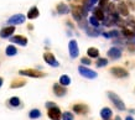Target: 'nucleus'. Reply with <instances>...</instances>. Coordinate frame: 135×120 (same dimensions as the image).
Listing matches in <instances>:
<instances>
[{
    "label": "nucleus",
    "mask_w": 135,
    "mask_h": 120,
    "mask_svg": "<svg viewBox=\"0 0 135 120\" xmlns=\"http://www.w3.org/2000/svg\"><path fill=\"white\" fill-rule=\"evenodd\" d=\"M108 0H101V5H104V4H107Z\"/></svg>",
    "instance_id": "obj_35"
},
{
    "label": "nucleus",
    "mask_w": 135,
    "mask_h": 120,
    "mask_svg": "<svg viewBox=\"0 0 135 120\" xmlns=\"http://www.w3.org/2000/svg\"><path fill=\"white\" fill-rule=\"evenodd\" d=\"M125 120H134V119H133L131 116H126V118H125Z\"/></svg>",
    "instance_id": "obj_37"
},
{
    "label": "nucleus",
    "mask_w": 135,
    "mask_h": 120,
    "mask_svg": "<svg viewBox=\"0 0 135 120\" xmlns=\"http://www.w3.org/2000/svg\"><path fill=\"white\" fill-rule=\"evenodd\" d=\"M56 104L55 103H52V102H47L46 103V108H52V107H55Z\"/></svg>",
    "instance_id": "obj_33"
},
{
    "label": "nucleus",
    "mask_w": 135,
    "mask_h": 120,
    "mask_svg": "<svg viewBox=\"0 0 135 120\" xmlns=\"http://www.w3.org/2000/svg\"><path fill=\"white\" fill-rule=\"evenodd\" d=\"M78 72L81 76H83L84 78H88V79H94V78H97V72H94V71H92V69L89 68H86V67H83V66H79L78 67Z\"/></svg>",
    "instance_id": "obj_2"
},
{
    "label": "nucleus",
    "mask_w": 135,
    "mask_h": 120,
    "mask_svg": "<svg viewBox=\"0 0 135 120\" xmlns=\"http://www.w3.org/2000/svg\"><path fill=\"white\" fill-rule=\"evenodd\" d=\"M114 120H122V118H120V116H115V119Z\"/></svg>",
    "instance_id": "obj_38"
},
{
    "label": "nucleus",
    "mask_w": 135,
    "mask_h": 120,
    "mask_svg": "<svg viewBox=\"0 0 135 120\" xmlns=\"http://www.w3.org/2000/svg\"><path fill=\"white\" fill-rule=\"evenodd\" d=\"M29 116H30V119H39V118H41V111L39 109H32L29 113Z\"/></svg>",
    "instance_id": "obj_21"
},
{
    "label": "nucleus",
    "mask_w": 135,
    "mask_h": 120,
    "mask_svg": "<svg viewBox=\"0 0 135 120\" xmlns=\"http://www.w3.org/2000/svg\"><path fill=\"white\" fill-rule=\"evenodd\" d=\"M123 35L125 37H128V39H131V37H134V31H131L129 29H123Z\"/></svg>",
    "instance_id": "obj_28"
},
{
    "label": "nucleus",
    "mask_w": 135,
    "mask_h": 120,
    "mask_svg": "<svg viewBox=\"0 0 135 120\" xmlns=\"http://www.w3.org/2000/svg\"><path fill=\"white\" fill-rule=\"evenodd\" d=\"M108 57L109 58H113V59H119V58L122 57V50L118 48V47H113L110 48L109 51H108Z\"/></svg>",
    "instance_id": "obj_11"
},
{
    "label": "nucleus",
    "mask_w": 135,
    "mask_h": 120,
    "mask_svg": "<svg viewBox=\"0 0 135 120\" xmlns=\"http://www.w3.org/2000/svg\"><path fill=\"white\" fill-rule=\"evenodd\" d=\"M19 73L21 76H27V77H34V78H40V77L45 76L44 72H40V71H36V69H21Z\"/></svg>",
    "instance_id": "obj_3"
},
{
    "label": "nucleus",
    "mask_w": 135,
    "mask_h": 120,
    "mask_svg": "<svg viewBox=\"0 0 135 120\" xmlns=\"http://www.w3.org/2000/svg\"><path fill=\"white\" fill-rule=\"evenodd\" d=\"M93 16L96 17L98 21H101V20H104L105 17H104V12L102 10V8H97L96 10H94V15Z\"/></svg>",
    "instance_id": "obj_18"
},
{
    "label": "nucleus",
    "mask_w": 135,
    "mask_h": 120,
    "mask_svg": "<svg viewBox=\"0 0 135 120\" xmlns=\"http://www.w3.org/2000/svg\"><path fill=\"white\" fill-rule=\"evenodd\" d=\"M53 93L56 94L57 97H63V95L67 93V89L65 88V86H62V84H58V83H56V84L53 86Z\"/></svg>",
    "instance_id": "obj_12"
},
{
    "label": "nucleus",
    "mask_w": 135,
    "mask_h": 120,
    "mask_svg": "<svg viewBox=\"0 0 135 120\" xmlns=\"http://www.w3.org/2000/svg\"><path fill=\"white\" fill-rule=\"evenodd\" d=\"M57 11L60 12V14H67V12H69V9H68V6L66 4L61 3V4L57 5Z\"/></svg>",
    "instance_id": "obj_20"
},
{
    "label": "nucleus",
    "mask_w": 135,
    "mask_h": 120,
    "mask_svg": "<svg viewBox=\"0 0 135 120\" xmlns=\"http://www.w3.org/2000/svg\"><path fill=\"white\" fill-rule=\"evenodd\" d=\"M24 21H25V16H24L23 14H16V15L11 16L8 20V22L10 24V25H19V24H23Z\"/></svg>",
    "instance_id": "obj_9"
},
{
    "label": "nucleus",
    "mask_w": 135,
    "mask_h": 120,
    "mask_svg": "<svg viewBox=\"0 0 135 120\" xmlns=\"http://www.w3.org/2000/svg\"><path fill=\"white\" fill-rule=\"evenodd\" d=\"M73 111L77 113V114H81V115H84L89 111L88 107L86 104H74L73 105Z\"/></svg>",
    "instance_id": "obj_10"
},
{
    "label": "nucleus",
    "mask_w": 135,
    "mask_h": 120,
    "mask_svg": "<svg viewBox=\"0 0 135 120\" xmlns=\"http://www.w3.org/2000/svg\"><path fill=\"white\" fill-rule=\"evenodd\" d=\"M87 53H88L89 57H93V58H97L99 56V51H98V48H96V47H89Z\"/></svg>",
    "instance_id": "obj_19"
},
{
    "label": "nucleus",
    "mask_w": 135,
    "mask_h": 120,
    "mask_svg": "<svg viewBox=\"0 0 135 120\" xmlns=\"http://www.w3.org/2000/svg\"><path fill=\"white\" fill-rule=\"evenodd\" d=\"M110 73L114 74L117 78H124V77H129V72L123 67H113L110 68Z\"/></svg>",
    "instance_id": "obj_5"
},
{
    "label": "nucleus",
    "mask_w": 135,
    "mask_h": 120,
    "mask_svg": "<svg viewBox=\"0 0 135 120\" xmlns=\"http://www.w3.org/2000/svg\"><path fill=\"white\" fill-rule=\"evenodd\" d=\"M60 84H62V86H69V84H71V78H69L67 74L61 76V78H60Z\"/></svg>",
    "instance_id": "obj_22"
},
{
    "label": "nucleus",
    "mask_w": 135,
    "mask_h": 120,
    "mask_svg": "<svg viewBox=\"0 0 135 120\" xmlns=\"http://www.w3.org/2000/svg\"><path fill=\"white\" fill-rule=\"evenodd\" d=\"M14 31H15V27H14V26L4 27V29L0 30V37H3V39H8V37H10V36L14 34Z\"/></svg>",
    "instance_id": "obj_13"
},
{
    "label": "nucleus",
    "mask_w": 135,
    "mask_h": 120,
    "mask_svg": "<svg viewBox=\"0 0 135 120\" xmlns=\"http://www.w3.org/2000/svg\"><path fill=\"white\" fill-rule=\"evenodd\" d=\"M62 120H74V116L71 111H65L62 114Z\"/></svg>",
    "instance_id": "obj_27"
},
{
    "label": "nucleus",
    "mask_w": 135,
    "mask_h": 120,
    "mask_svg": "<svg viewBox=\"0 0 135 120\" xmlns=\"http://www.w3.org/2000/svg\"><path fill=\"white\" fill-rule=\"evenodd\" d=\"M97 1H98V0H88V3H89V5H90V6L93 5V4H96Z\"/></svg>",
    "instance_id": "obj_34"
},
{
    "label": "nucleus",
    "mask_w": 135,
    "mask_h": 120,
    "mask_svg": "<svg viewBox=\"0 0 135 120\" xmlns=\"http://www.w3.org/2000/svg\"><path fill=\"white\" fill-rule=\"evenodd\" d=\"M118 11H119V14L123 15V16H128V15H129V9H128L126 4H124V3H120L118 5Z\"/></svg>",
    "instance_id": "obj_16"
},
{
    "label": "nucleus",
    "mask_w": 135,
    "mask_h": 120,
    "mask_svg": "<svg viewBox=\"0 0 135 120\" xmlns=\"http://www.w3.org/2000/svg\"><path fill=\"white\" fill-rule=\"evenodd\" d=\"M10 41L14 42V43H19V45H21V46L27 45V39L24 37V36H20V35H17V36H12L11 39H10Z\"/></svg>",
    "instance_id": "obj_14"
},
{
    "label": "nucleus",
    "mask_w": 135,
    "mask_h": 120,
    "mask_svg": "<svg viewBox=\"0 0 135 120\" xmlns=\"http://www.w3.org/2000/svg\"><path fill=\"white\" fill-rule=\"evenodd\" d=\"M107 95H108V98L110 99V102L114 104V107L118 109V110H120V111H124V110H125V104H124V102L120 99V97H119L118 94H115V93H113V92H108Z\"/></svg>",
    "instance_id": "obj_1"
},
{
    "label": "nucleus",
    "mask_w": 135,
    "mask_h": 120,
    "mask_svg": "<svg viewBox=\"0 0 135 120\" xmlns=\"http://www.w3.org/2000/svg\"><path fill=\"white\" fill-rule=\"evenodd\" d=\"M25 84H26V80L17 79V80H14L11 84H10V87H11V88H20L21 86H25Z\"/></svg>",
    "instance_id": "obj_24"
},
{
    "label": "nucleus",
    "mask_w": 135,
    "mask_h": 120,
    "mask_svg": "<svg viewBox=\"0 0 135 120\" xmlns=\"http://www.w3.org/2000/svg\"><path fill=\"white\" fill-rule=\"evenodd\" d=\"M89 24L92 25V26H94V27H98V26H99V21H98L94 16L89 17Z\"/></svg>",
    "instance_id": "obj_30"
},
{
    "label": "nucleus",
    "mask_w": 135,
    "mask_h": 120,
    "mask_svg": "<svg viewBox=\"0 0 135 120\" xmlns=\"http://www.w3.org/2000/svg\"><path fill=\"white\" fill-rule=\"evenodd\" d=\"M48 118L51 120H61L62 119L61 110H60V108L57 105L52 107V108H48Z\"/></svg>",
    "instance_id": "obj_6"
},
{
    "label": "nucleus",
    "mask_w": 135,
    "mask_h": 120,
    "mask_svg": "<svg viewBox=\"0 0 135 120\" xmlns=\"http://www.w3.org/2000/svg\"><path fill=\"white\" fill-rule=\"evenodd\" d=\"M39 9L36 8V6H34V8H31L30 9V11H29L27 14V17L30 19V20H32V19H36V17L39 16Z\"/></svg>",
    "instance_id": "obj_17"
},
{
    "label": "nucleus",
    "mask_w": 135,
    "mask_h": 120,
    "mask_svg": "<svg viewBox=\"0 0 135 120\" xmlns=\"http://www.w3.org/2000/svg\"><path fill=\"white\" fill-rule=\"evenodd\" d=\"M112 115H113V113L109 108H103L101 110V118L103 120H109L112 118Z\"/></svg>",
    "instance_id": "obj_15"
},
{
    "label": "nucleus",
    "mask_w": 135,
    "mask_h": 120,
    "mask_svg": "<svg viewBox=\"0 0 135 120\" xmlns=\"http://www.w3.org/2000/svg\"><path fill=\"white\" fill-rule=\"evenodd\" d=\"M3 83H4V80H3V78H1V77H0V87L3 86Z\"/></svg>",
    "instance_id": "obj_36"
},
{
    "label": "nucleus",
    "mask_w": 135,
    "mask_h": 120,
    "mask_svg": "<svg viewBox=\"0 0 135 120\" xmlns=\"http://www.w3.org/2000/svg\"><path fill=\"white\" fill-rule=\"evenodd\" d=\"M81 61H82L83 64H90V59H88V58H82Z\"/></svg>",
    "instance_id": "obj_32"
},
{
    "label": "nucleus",
    "mask_w": 135,
    "mask_h": 120,
    "mask_svg": "<svg viewBox=\"0 0 135 120\" xmlns=\"http://www.w3.org/2000/svg\"><path fill=\"white\" fill-rule=\"evenodd\" d=\"M109 14H114V11H115V6H114V4L113 3H110V4H108L107 9H105Z\"/></svg>",
    "instance_id": "obj_31"
},
{
    "label": "nucleus",
    "mask_w": 135,
    "mask_h": 120,
    "mask_svg": "<svg viewBox=\"0 0 135 120\" xmlns=\"http://www.w3.org/2000/svg\"><path fill=\"white\" fill-rule=\"evenodd\" d=\"M108 59L107 58H98L97 61V67H103V66H107Z\"/></svg>",
    "instance_id": "obj_29"
},
{
    "label": "nucleus",
    "mask_w": 135,
    "mask_h": 120,
    "mask_svg": "<svg viewBox=\"0 0 135 120\" xmlns=\"http://www.w3.org/2000/svg\"><path fill=\"white\" fill-rule=\"evenodd\" d=\"M86 14H87V10H84V8H81V6H74L72 8V15H73L74 20H82V17L86 16Z\"/></svg>",
    "instance_id": "obj_4"
},
{
    "label": "nucleus",
    "mask_w": 135,
    "mask_h": 120,
    "mask_svg": "<svg viewBox=\"0 0 135 120\" xmlns=\"http://www.w3.org/2000/svg\"><path fill=\"white\" fill-rule=\"evenodd\" d=\"M6 55L8 56H15L17 53V50H16V47L15 46H12V45H10V46H8L6 47Z\"/></svg>",
    "instance_id": "obj_23"
},
{
    "label": "nucleus",
    "mask_w": 135,
    "mask_h": 120,
    "mask_svg": "<svg viewBox=\"0 0 135 120\" xmlns=\"http://www.w3.org/2000/svg\"><path fill=\"white\" fill-rule=\"evenodd\" d=\"M68 50H69V56L72 58L78 57L79 50H78V45H77V41L76 40L69 41V43H68Z\"/></svg>",
    "instance_id": "obj_7"
},
{
    "label": "nucleus",
    "mask_w": 135,
    "mask_h": 120,
    "mask_svg": "<svg viewBox=\"0 0 135 120\" xmlns=\"http://www.w3.org/2000/svg\"><path fill=\"white\" fill-rule=\"evenodd\" d=\"M9 104L11 105V107H19L20 104H21V102H20V99L17 97H12V98H10V100H9Z\"/></svg>",
    "instance_id": "obj_25"
},
{
    "label": "nucleus",
    "mask_w": 135,
    "mask_h": 120,
    "mask_svg": "<svg viewBox=\"0 0 135 120\" xmlns=\"http://www.w3.org/2000/svg\"><path fill=\"white\" fill-rule=\"evenodd\" d=\"M44 59H45L46 63H48L52 67H58V66H60V63L57 62V59L55 58V56H53L52 53H50V52H46L45 55H44Z\"/></svg>",
    "instance_id": "obj_8"
},
{
    "label": "nucleus",
    "mask_w": 135,
    "mask_h": 120,
    "mask_svg": "<svg viewBox=\"0 0 135 120\" xmlns=\"http://www.w3.org/2000/svg\"><path fill=\"white\" fill-rule=\"evenodd\" d=\"M86 32L89 35V36H98V35L101 34L99 32V30L98 29H90V27H88V29H86Z\"/></svg>",
    "instance_id": "obj_26"
}]
</instances>
